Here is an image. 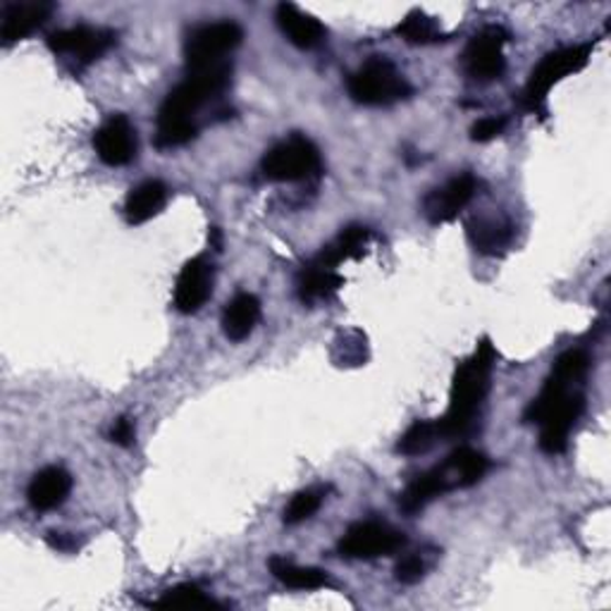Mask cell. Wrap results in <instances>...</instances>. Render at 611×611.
I'll list each match as a JSON object with an SVG mask.
<instances>
[{
  "mask_svg": "<svg viewBox=\"0 0 611 611\" xmlns=\"http://www.w3.org/2000/svg\"><path fill=\"white\" fill-rule=\"evenodd\" d=\"M494 361L497 351L492 342L490 339H482L478 349L473 351V357L457 365L451 380L447 416L437 421L439 430H443V439L463 437L473 428L480 408L488 400Z\"/></svg>",
  "mask_w": 611,
  "mask_h": 611,
  "instance_id": "1",
  "label": "cell"
},
{
  "mask_svg": "<svg viewBox=\"0 0 611 611\" xmlns=\"http://www.w3.org/2000/svg\"><path fill=\"white\" fill-rule=\"evenodd\" d=\"M349 96L361 106H392L414 94L406 77L385 55H373L347 81Z\"/></svg>",
  "mask_w": 611,
  "mask_h": 611,
  "instance_id": "2",
  "label": "cell"
},
{
  "mask_svg": "<svg viewBox=\"0 0 611 611\" xmlns=\"http://www.w3.org/2000/svg\"><path fill=\"white\" fill-rule=\"evenodd\" d=\"M592 44H580V46H568L547 53L543 61L537 63V67L531 73L528 84L523 89V108L535 112H545L547 94L552 91L554 84H559L568 75L580 73L592 58Z\"/></svg>",
  "mask_w": 611,
  "mask_h": 611,
  "instance_id": "3",
  "label": "cell"
},
{
  "mask_svg": "<svg viewBox=\"0 0 611 611\" xmlns=\"http://www.w3.org/2000/svg\"><path fill=\"white\" fill-rule=\"evenodd\" d=\"M323 161L314 141L290 137L270 149L261 161V173L270 182H304L320 173Z\"/></svg>",
  "mask_w": 611,
  "mask_h": 611,
  "instance_id": "4",
  "label": "cell"
},
{
  "mask_svg": "<svg viewBox=\"0 0 611 611\" xmlns=\"http://www.w3.org/2000/svg\"><path fill=\"white\" fill-rule=\"evenodd\" d=\"M244 39V30L232 20L201 24L184 41V58L187 69H201L210 65L227 63L230 55Z\"/></svg>",
  "mask_w": 611,
  "mask_h": 611,
  "instance_id": "5",
  "label": "cell"
},
{
  "mask_svg": "<svg viewBox=\"0 0 611 611\" xmlns=\"http://www.w3.org/2000/svg\"><path fill=\"white\" fill-rule=\"evenodd\" d=\"M509 41V32L500 24H490L480 30L463 51V69L473 81L488 84L500 79L506 69L504 46Z\"/></svg>",
  "mask_w": 611,
  "mask_h": 611,
  "instance_id": "6",
  "label": "cell"
},
{
  "mask_svg": "<svg viewBox=\"0 0 611 611\" xmlns=\"http://www.w3.org/2000/svg\"><path fill=\"white\" fill-rule=\"evenodd\" d=\"M406 545V535L388 523L380 521H361L339 539V554L347 559H378L390 557Z\"/></svg>",
  "mask_w": 611,
  "mask_h": 611,
  "instance_id": "7",
  "label": "cell"
},
{
  "mask_svg": "<svg viewBox=\"0 0 611 611\" xmlns=\"http://www.w3.org/2000/svg\"><path fill=\"white\" fill-rule=\"evenodd\" d=\"M118 44V34L110 30H101V26H69V30L53 32L48 36V48L55 55H65V58L75 61L79 65H91L98 58Z\"/></svg>",
  "mask_w": 611,
  "mask_h": 611,
  "instance_id": "8",
  "label": "cell"
},
{
  "mask_svg": "<svg viewBox=\"0 0 611 611\" xmlns=\"http://www.w3.org/2000/svg\"><path fill=\"white\" fill-rule=\"evenodd\" d=\"M582 411H586V396L580 390L566 394L561 402L549 406L543 416L537 418L539 425V449L545 454H564L568 447V437H571L576 423L580 421Z\"/></svg>",
  "mask_w": 611,
  "mask_h": 611,
  "instance_id": "9",
  "label": "cell"
},
{
  "mask_svg": "<svg viewBox=\"0 0 611 611\" xmlns=\"http://www.w3.org/2000/svg\"><path fill=\"white\" fill-rule=\"evenodd\" d=\"M480 189V179L471 173L449 179L445 187L433 189L423 198V216L430 225H445L459 218L463 208L473 201Z\"/></svg>",
  "mask_w": 611,
  "mask_h": 611,
  "instance_id": "10",
  "label": "cell"
},
{
  "mask_svg": "<svg viewBox=\"0 0 611 611\" xmlns=\"http://www.w3.org/2000/svg\"><path fill=\"white\" fill-rule=\"evenodd\" d=\"M212 284H216V268L206 255L187 261L175 284V308L184 316L201 310L212 294Z\"/></svg>",
  "mask_w": 611,
  "mask_h": 611,
  "instance_id": "11",
  "label": "cell"
},
{
  "mask_svg": "<svg viewBox=\"0 0 611 611\" xmlns=\"http://www.w3.org/2000/svg\"><path fill=\"white\" fill-rule=\"evenodd\" d=\"M94 149L106 165L122 167L137 159V130L124 116H112L94 134Z\"/></svg>",
  "mask_w": 611,
  "mask_h": 611,
  "instance_id": "12",
  "label": "cell"
},
{
  "mask_svg": "<svg viewBox=\"0 0 611 611\" xmlns=\"http://www.w3.org/2000/svg\"><path fill=\"white\" fill-rule=\"evenodd\" d=\"M55 12L48 0H30V3H8L3 10V24H0V39L3 44H18V41L34 34L44 26Z\"/></svg>",
  "mask_w": 611,
  "mask_h": 611,
  "instance_id": "13",
  "label": "cell"
},
{
  "mask_svg": "<svg viewBox=\"0 0 611 611\" xmlns=\"http://www.w3.org/2000/svg\"><path fill=\"white\" fill-rule=\"evenodd\" d=\"M69 492H73V476L61 466H48L32 478L26 500L36 511H53L67 502Z\"/></svg>",
  "mask_w": 611,
  "mask_h": 611,
  "instance_id": "14",
  "label": "cell"
},
{
  "mask_svg": "<svg viewBox=\"0 0 611 611\" xmlns=\"http://www.w3.org/2000/svg\"><path fill=\"white\" fill-rule=\"evenodd\" d=\"M275 20H277V26L282 30V34L287 36L290 44H294L296 48L310 51V48L320 46L325 41V26L320 24V20L308 15V12H304V10H298L292 3L277 6Z\"/></svg>",
  "mask_w": 611,
  "mask_h": 611,
  "instance_id": "15",
  "label": "cell"
},
{
  "mask_svg": "<svg viewBox=\"0 0 611 611\" xmlns=\"http://www.w3.org/2000/svg\"><path fill=\"white\" fill-rule=\"evenodd\" d=\"M451 490L454 488H451V482L445 473V468L435 466V468H430V471H425L416 480L408 482L406 490L400 497V509L408 516L421 514V511L428 506L433 500H437V497H443Z\"/></svg>",
  "mask_w": 611,
  "mask_h": 611,
  "instance_id": "16",
  "label": "cell"
},
{
  "mask_svg": "<svg viewBox=\"0 0 611 611\" xmlns=\"http://www.w3.org/2000/svg\"><path fill=\"white\" fill-rule=\"evenodd\" d=\"M466 232L468 239H471V244L478 253H485V255H497V253H504L511 241L516 237L514 225L504 218H471L466 222Z\"/></svg>",
  "mask_w": 611,
  "mask_h": 611,
  "instance_id": "17",
  "label": "cell"
},
{
  "mask_svg": "<svg viewBox=\"0 0 611 611\" xmlns=\"http://www.w3.org/2000/svg\"><path fill=\"white\" fill-rule=\"evenodd\" d=\"M261 320V302L259 296L249 292L237 294L230 304L225 306L222 314V332L232 342H244V339L255 330Z\"/></svg>",
  "mask_w": 611,
  "mask_h": 611,
  "instance_id": "18",
  "label": "cell"
},
{
  "mask_svg": "<svg viewBox=\"0 0 611 611\" xmlns=\"http://www.w3.org/2000/svg\"><path fill=\"white\" fill-rule=\"evenodd\" d=\"M342 287H345V277L339 275L337 270L323 268L314 261L304 265L296 280V292L304 304L328 302V298H332Z\"/></svg>",
  "mask_w": 611,
  "mask_h": 611,
  "instance_id": "19",
  "label": "cell"
},
{
  "mask_svg": "<svg viewBox=\"0 0 611 611\" xmlns=\"http://www.w3.org/2000/svg\"><path fill=\"white\" fill-rule=\"evenodd\" d=\"M167 196L170 192L161 179H149L144 184H139V187H134L130 194H127V201H124L127 222L130 225L149 222L165 208Z\"/></svg>",
  "mask_w": 611,
  "mask_h": 611,
  "instance_id": "20",
  "label": "cell"
},
{
  "mask_svg": "<svg viewBox=\"0 0 611 611\" xmlns=\"http://www.w3.org/2000/svg\"><path fill=\"white\" fill-rule=\"evenodd\" d=\"M439 466L445 468L451 488L459 490V488H471L478 480L485 478L490 461L485 454H480L471 447H459L457 451H451Z\"/></svg>",
  "mask_w": 611,
  "mask_h": 611,
  "instance_id": "21",
  "label": "cell"
},
{
  "mask_svg": "<svg viewBox=\"0 0 611 611\" xmlns=\"http://www.w3.org/2000/svg\"><path fill=\"white\" fill-rule=\"evenodd\" d=\"M368 239H371V230H368V227L349 225V227H345L342 234H339L330 247H325L316 255L314 263H318L323 268L337 270V265H342L345 261L361 259L365 247H368Z\"/></svg>",
  "mask_w": 611,
  "mask_h": 611,
  "instance_id": "22",
  "label": "cell"
},
{
  "mask_svg": "<svg viewBox=\"0 0 611 611\" xmlns=\"http://www.w3.org/2000/svg\"><path fill=\"white\" fill-rule=\"evenodd\" d=\"M270 574H273L282 586L294 590H320L330 586V576L323 568L314 566H298L287 557H273L268 561Z\"/></svg>",
  "mask_w": 611,
  "mask_h": 611,
  "instance_id": "23",
  "label": "cell"
},
{
  "mask_svg": "<svg viewBox=\"0 0 611 611\" xmlns=\"http://www.w3.org/2000/svg\"><path fill=\"white\" fill-rule=\"evenodd\" d=\"M396 34H400L411 46H430V44H439V41L447 39L445 32L439 30L437 20L425 15L423 10L408 12L406 20L396 26Z\"/></svg>",
  "mask_w": 611,
  "mask_h": 611,
  "instance_id": "24",
  "label": "cell"
},
{
  "mask_svg": "<svg viewBox=\"0 0 611 611\" xmlns=\"http://www.w3.org/2000/svg\"><path fill=\"white\" fill-rule=\"evenodd\" d=\"M437 443H443V430H439L437 421H416L411 428L402 435L396 451L404 457H421L428 454Z\"/></svg>",
  "mask_w": 611,
  "mask_h": 611,
  "instance_id": "25",
  "label": "cell"
},
{
  "mask_svg": "<svg viewBox=\"0 0 611 611\" xmlns=\"http://www.w3.org/2000/svg\"><path fill=\"white\" fill-rule=\"evenodd\" d=\"M155 609H206V607H216V602L201 590L192 586V582H184V586H177L173 590H165L159 600L153 602Z\"/></svg>",
  "mask_w": 611,
  "mask_h": 611,
  "instance_id": "26",
  "label": "cell"
},
{
  "mask_svg": "<svg viewBox=\"0 0 611 611\" xmlns=\"http://www.w3.org/2000/svg\"><path fill=\"white\" fill-rule=\"evenodd\" d=\"M323 500H325V490H320V488H308V490L296 492L292 497V502L287 504V509H284V523L298 525V523L308 521L323 506Z\"/></svg>",
  "mask_w": 611,
  "mask_h": 611,
  "instance_id": "27",
  "label": "cell"
},
{
  "mask_svg": "<svg viewBox=\"0 0 611 611\" xmlns=\"http://www.w3.org/2000/svg\"><path fill=\"white\" fill-rule=\"evenodd\" d=\"M428 574V561H425L421 554H408L394 568V578L402 582V586H416Z\"/></svg>",
  "mask_w": 611,
  "mask_h": 611,
  "instance_id": "28",
  "label": "cell"
},
{
  "mask_svg": "<svg viewBox=\"0 0 611 611\" xmlns=\"http://www.w3.org/2000/svg\"><path fill=\"white\" fill-rule=\"evenodd\" d=\"M506 120L504 118H482L471 127V139L478 144H488V141L504 134Z\"/></svg>",
  "mask_w": 611,
  "mask_h": 611,
  "instance_id": "29",
  "label": "cell"
},
{
  "mask_svg": "<svg viewBox=\"0 0 611 611\" xmlns=\"http://www.w3.org/2000/svg\"><path fill=\"white\" fill-rule=\"evenodd\" d=\"M351 337H353V332H347V335H342L345 342H337V349H342V357H339L337 361H342V365L345 363L359 365L365 359V337H361V332H359L357 342H351Z\"/></svg>",
  "mask_w": 611,
  "mask_h": 611,
  "instance_id": "30",
  "label": "cell"
},
{
  "mask_svg": "<svg viewBox=\"0 0 611 611\" xmlns=\"http://www.w3.org/2000/svg\"><path fill=\"white\" fill-rule=\"evenodd\" d=\"M134 437H137V428H134V423L132 418H118L116 423H112V428H110V439L116 445L120 447H132L134 445Z\"/></svg>",
  "mask_w": 611,
  "mask_h": 611,
  "instance_id": "31",
  "label": "cell"
},
{
  "mask_svg": "<svg viewBox=\"0 0 611 611\" xmlns=\"http://www.w3.org/2000/svg\"><path fill=\"white\" fill-rule=\"evenodd\" d=\"M48 545L58 552H75L79 549V543L75 535L69 533H48Z\"/></svg>",
  "mask_w": 611,
  "mask_h": 611,
  "instance_id": "32",
  "label": "cell"
},
{
  "mask_svg": "<svg viewBox=\"0 0 611 611\" xmlns=\"http://www.w3.org/2000/svg\"><path fill=\"white\" fill-rule=\"evenodd\" d=\"M208 244H210V249H212V251H222L225 241H222L220 227H210V232H208Z\"/></svg>",
  "mask_w": 611,
  "mask_h": 611,
  "instance_id": "33",
  "label": "cell"
}]
</instances>
